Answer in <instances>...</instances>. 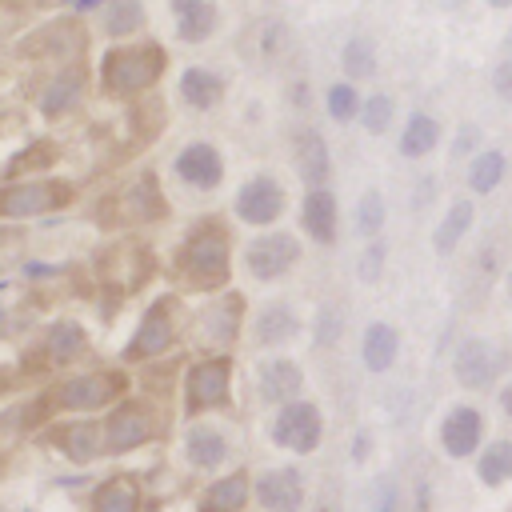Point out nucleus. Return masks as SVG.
Wrapping results in <instances>:
<instances>
[{
    "mask_svg": "<svg viewBox=\"0 0 512 512\" xmlns=\"http://www.w3.org/2000/svg\"><path fill=\"white\" fill-rule=\"evenodd\" d=\"M128 196H132V216H160V208H164V204H160V196H156L152 176H144Z\"/></svg>",
    "mask_w": 512,
    "mask_h": 512,
    "instance_id": "f704fd0d",
    "label": "nucleus"
},
{
    "mask_svg": "<svg viewBox=\"0 0 512 512\" xmlns=\"http://www.w3.org/2000/svg\"><path fill=\"white\" fill-rule=\"evenodd\" d=\"M256 336H260L264 344H284L288 336H296V320H292V312H288L284 304L264 308L260 320H256Z\"/></svg>",
    "mask_w": 512,
    "mask_h": 512,
    "instance_id": "bb28decb",
    "label": "nucleus"
},
{
    "mask_svg": "<svg viewBox=\"0 0 512 512\" xmlns=\"http://www.w3.org/2000/svg\"><path fill=\"white\" fill-rule=\"evenodd\" d=\"M468 220H472V204H452L448 208V216H444V224L436 228V248L440 252H452L456 248V240L464 236V228H468Z\"/></svg>",
    "mask_w": 512,
    "mask_h": 512,
    "instance_id": "2f4dec72",
    "label": "nucleus"
},
{
    "mask_svg": "<svg viewBox=\"0 0 512 512\" xmlns=\"http://www.w3.org/2000/svg\"><path fill=\"white\" fill-rule=\"evenodd\" d=\"M228 396V360L216 356V360H204L188 372V408H212Z\"/></svg>",
    "mask_w": 512,
    "mask_h": 512,
    "instance_id": "9b49d317",
    "label": "nucleus"
},
{
    "mask_svg": "<svg viewBox=\"0 0 512 512\" xmlns=\"http://www.w3.org/2000/svg\"><path fill=\"white\" fill-rule=\"evenodd\" d=\"M120 376H112V372H88V376H72V380H64L60 388H56V404L60 408H100V404H108L116 392H120Z\"/></svg>",
    "mask_w": 512,
    "mask_h": 512,
    "instance_id": "0eeeda50",
    "label": "nucleus"
},
{
    "mask_svg": "<svg viewBox=\"0 0 512 512\" xmlns=\"http://www.w3.org/2000/svg\"><path fill=\"white\" fill-rule=\"evenodd\" d=\"M300 216H304V228H308L320 244H328V240L336 236V200H332L328 188H312V192L304 196Z\"/></svg>",
    "mask_w": 512,
    "mask_h": 512,
    "instance_id": "2eb2a0df",
    "label": "nucleus"
},
{
    "mask_svg": "<svg viewBox=\"0 0 512 512\" xmlns=\"http://www.w3.org/2000/svg\"><path fill=\"white\" fill-rule=\"evenodd\" d=\"M488 4H496V8H504V4H512V0H488Z\"/></svg>",
    "mask_w": 512,
    "mask_h": 512,
    "instance_id": "de8ad7c7",
    "label": "nucleus"
},
{
    "mask_svg": "<svg viewBox=\"0 0 512 512\" xmlns=\"http://www.w3.org/2000/svg\"><path fill=\"white\" fill-rule=\"evenodd\" d=\"M244 500H248V476L236 472V476L216 480V484L200 496V512H240Z\"/></svg>",
    "mask_w": 512,
    "mask_h": 512,
    "instance_id": "dca6fc26",
    "label": "nucleus"
},
{
    "mask_svg": "<svg viewBox=\"0 0 512 512\" xmlns=\"http://www.w3.org/2000/svg\"><path fill=\"white\" fill-rule=\"evenodd\" d=\"M56 444L64 448V456L68 460H92L96 452H100V428L92 424V420H76V424H64L60 432H56Z\"/></svg>",
    "mask_w": 512,
    "mask_h": 512,
    "instance_id": "f3484780",
    "label": "nucleus"
},
{
    "mask_svg": "<svg viewBox=\"0 0 512 512\" xmlns=\"http://www.w3.org/2000/svg\"><path fill=\"white\" fill-rule=\"evenodd\" d=\"M440 444H444L448 456H468L480 444V412L476 408H456L440 428Z\"/></svg>",
    "mask_w": 512,
    "mask_h": 512,
    "instance_id": "4468645a",
    "label": "nucleus"
},
{
    "mask_svg": "<svg viewBox=\"0 0 512 512\" xmlns=\"http://www.w3.org/2000/svg\"><path fill=\"white\" fill-rule=\"evenodd\" d=\"M500 176H504V156H500V152H484V156H476L472 168H468L472 192H492Z\"/></svg>",
    "mask_w": 512,
    "mask_h": 512,
    "instance_id": "7c9ffc66",
    "label": "nucleus"
},
{
    "mask_svg": "<svg viewBox=\"0 0 512 512\" xmlns=\"http://www.w3.org/2000/svg\"><path fill=\"white\" fill-rule=\"evenodd\" d=\"M500 404H504V412H508V416H512V384H508V388H504V396H500Z\"/></svg>",
    "mask_w": 512,
    "mask_h": 512,
    "instance_id": "c03bdc74",
    "label": "nucleus"
},
{
    "mask_svg": "<svg viewBox=\"0 0 512 512\" xmlns=\"http://www.w3.org/2000/svg\"><path fill=\"white\" fill-rule=\"evenodd\" d=\"M292 264H296V240L288 232H268V236L248 244V268L260 280H272V276L288 272Z\"/></svg>",
    "mask_w": 512,
    "mask_h": 512,
    "instance_id": "1a4fd4ad",
    "label": "nucleus"
},
{
    "mask_svg": "<svg viewBox=\"0 0 512 512\" xmlns=\"http://www.w3.org/2000/svg\"><path fill=\"white\" fill-rule=\"evenodd\" d=\"M300 176L308 184H316V188L328 176V148H324V140L316 132H304L300 136Z\"/></svg>",
    "mask_w": 512,
    "mask_h": 512,
    "instance_id": "b1692460",
    "label": "nucleus"
},
{
    "mask_svg": "<svg viewBox=\"0 0 512 512\" xmlns=\"http://www.w3.org/2000/svg\"><path fill=\"white\" fill-rule=\"evenodd\" d=\"M388 116H392V100L388 96H368V104H364V128L368 132H384L388 128Z\"/></svg>",
    "mask_w": 512,
    "mask_h": 512,
    "instance_id": "4c0bfd02",
    "label": "nucleus"
},
{
    "mask_svg": "<svg viewBox=\"0 0 512 512\" xmlns=\"http://www.w3.org/2000/svg\"><path fill=\"white\" fill-rule=\"evenodd\" d=\"M504 356H500V348H492L488 340H464L460 348H456V380L460 384H468V388H484L488 380H496V372H504Z\"/></svg>",
    "mask_w": 512,
    "mask_h": 512,
    "instance_id": "423d86ee",
    "label": "nucleus"
},
{
    "mask_svg": "<svg viewBox=\"0 0 512 512\" xmlns=\"http://www.w3.org/2000/svg\"><path fill=\"white\" fill-rule=\"evenodd\" d=\"M272 440L292 452H312L320 444V412L312 404H288L272 424Z\"/></svg>",
    "mask_w": 512,
    "mask_h": 512,
    "instance_id": "20e7f679",
    "label": "nucleus"
},
{
    "mask_svg": "<svg viewBox=\"0 0 512 512\" xmlns=\"http://www.w3.org/2000/svg\"><path fill=\"white\" fill-rule=\"evenodd\" d=\"M164 68V52L156 44H132V48H116L104 56V84L116 96H132L144 92Z\"/></svg>",
    "mask_w": 512,
    "mask_h": 512,
    "instance_id": "f257e3e1",
    "label": "nucleus"
},
{
    "mask_svg": "<svg viewBox=\"0 0 512 512\" xmlns=\"http://www.w3.org/2000/svg\"><path fill=\"white\" fill-rule=\"evenodd\" d=\"M72 4H76V8H92L96 0H72Z\"/></svg>",
    "mask_w": 512,
    "mask_h": 512,
    "instance_id": "49530a36",
    "label": "nucleus"
},
{
    "mask_svg": "<svg viewBox=\"0 0 512 512\" xmlns=\"http://www.w3.org/2000/svg\"><path fill=\"white\" fill-rule=\"evenodd\" d=\"M344 68H348L352 76H368V72H372V44H368V40H352V44L344 48Z\"/></svg>",
    "mask_w": 512,
    "mask_h": 512,
    "instance_id": "e433bc0d",
    "label": "nucleus"
},
{
    "mask_svg": "<svg viewBox=\"0 0 512 512\" xmlns=\"http://www.w3.org/2000/svg\"><path fill=\"white\" fill-rule=\"evenodd\" d=\"M396 328H388V324H372L368 332H364V364L372 368V372H384L392 360H396Z\"/></svg>",
    "mask_w": 512,
    "mask_h": 512,
    "instance_id": "412c9836",
    "label": "nucleus"
},
{
    "mask_svg": "<svg viewBox=\"0 0 512 512\" xmlns=\"http://www.w3.org/2000/svg\"><path fill=\"white\" fill-rule=\"evenodd\" d=\"M508 44H512V36H508Z\"/></svg>",
    "mask_w": 512,
    "mask_h": 512,
    "instance_id": "09e8293b",
    "label": "nucleus"
},
{
    "mask_svg": "<svg viewBox=\"0 0 512 512\" xmlns=\"http://www.w3.org/2000/svg\"><path fill=\"white\" fill-rule=\"evenodd\" d=\"M380 260H384V248H380V244L368 248L364 260H360V276H364V280H376V276H380Z\"/></svg>",
    "mask_w": 512,
    "mask_h": 512,
    "instance_id": "a19ab883",
    "label": "nucleus"
},
{
    "mask_svg": "<svg viewBox=\"0 0 512 512\" xmlns=\"http://www.w3.org/2000/svg\"><path fill=\"white\" fill-rule=\"evenodd\" d=\"M492 84H496V92H500L504 100H512V60H504V64L496 68V76H492Z\"/></svg>",
    "mask_w": 512,
    "mask_h": 512,
    "instance_id": "79ce46f5",
    "label": "nucleus"
},
{
    "mask_svg": "<svg viewBox=\"0 0 512 512\" xmlns=\"http://www.w3.org/2000/svg\"><path fill=\"white\" fill-rule=\"evenodd\" d=\"M176 172H180V180H188V184H196V188H212V184H220V156H216V148H208V144H188L180 156H176Z\"/></svg>",
    "mask_w": 512,
    "mask_h": 512,
    "instance_id": "ddd939ff",
    "label": "nucleus"
},
{
    "mask_svg": "<svg viewBox=\"0 0 512 512\" xmlns=\"http://www.w3.org/2000/svg\"><path fill=\"white\" fill-rule=\"evenodd\" d=\"M140 20H144V12H140L136 0H112V12H108V32H112V36H128V32H136Z\"/></svg>",
    "mask_w": 512,
    "mask_h": 512,
    "instance_id": "72a5a7b5",
    "label": "nucleus"
},
{
    "mask_svg": "<svg viewBox=\"0 0 512 512\" xmlns=\"http://www.w3.org/2000/svg\"><path fill=\"white\" fill-rule=\"evenodd\" d=\"M40 156H56V148H52V144H36V148H28L24 156H16L12 172H24V168H36V164H48V160H40Z\"/></svg>",
    "mask_w": 512,
    "mask_h": 512,
    "instance_id": "ea45409f",
    "label": "nucleus"
},
{
    "mask_svg": "<svg viewBox=\"0 0 512 512\" xmlns=\"http://www.w3.org/2000/svg\"><path fill=\"white\" fill-rule=\"evenodd\" d=\"M180 96H184L192 108H212V104L220 100V80H216L212 72H204V68H188V72L180 76Z\"/></svg>",
    "mask_w": 512,
    "mask_h": 512,
    "instance_id": "5701e85b",
    "label": "nucleus"
},
{
    "mask_svg": "<svg viewBox=\"0 0 512 512\" xmlns=\"http://www.w3.org/2000/svg\"><path fill=\"white\" fill-rule=\"evenodd\" d=\"M280 208H284L280 184L268 180V176L248 180V184L240 188V196H236V212H240V220H248V224H272V220L280 216Z\"/></svg>",
    "mask_w": 512,
    "mask_h": 512,
    "instance_id": "9d476101",
    "label": "nucleus"
},
{
    "mask_svg": "<svg viewBox=\"0 0 512 512\" xmlns=\"http://www.w3.org/2000/svg\"><path fill=\"white\" fill-rule=\"evenodd\" d=\"M328 112H332L336 120H348V116L356 112V92H352L348 84H336V88L328 92Z\"/></svg>",
    "mask_w": 512,
    "mask_h": 512,
    "instance_id": "58836bf2",
    "label": "nucleus"
},
{
    "mask_svg": "<svg viewBox=\"0 0 512 512\" xmlns=\"http://www.w3.org/2000/svg\"><path fill=\"white\" fill-rule=\"evenodd\" d=\"M72 188L68 184H16L0 188V216H36L56 204H68Z\"/></svg>",
    "mask_w": 512,
    "mask_h": 512,
    "instance_id": "39448f33",
    "label": "nucleus"
},
{
    "mask_svg": "<svg viewBox=\"0 0 512 512\" xmlns=\"http://www.w3.org/2000/svg\"><path fill=\"white\" fill-rule=\"evenodd\" d=\"M376 512H396V492H392V488H380V504H376Z\"/></svg>",
    "mask_w": 512,
    "mask_h": 512,
    "instance_id": "37998d69",
    "label": "nucleus"
},
{
    "mask_svg": "<svg viewBox=\"0 0 512 512\" xmlns=\"http://www.w3.org/2000/svg\"><path fill=\"white\" fill-rule=\"evenodd\" d=\"M512 476V440H496L484 456H480V480L484 484H500Z\"/></svg>",
    "mask_w": 512,
    "mask_h": 512,
    "instance_id": "c756f323",
    "label": "nucleus"
},
{
    "mask_svg": "<svg viewBox=\"0 0 512 512\" xmlns=\"http://www.w3.org/2000/svg\"><path fill=\"white\" fill-rule=\"evenodd\" d=\"M172 12H176V24H180V36L184 40H204L216 24V12L208 0H172Z\"/></svg>",
    "mask_w": 512,
    "mask_h": 512,
    "instance_id": "6ab92c4d",
    "label": "nucleus"
},
{
    "mask_svg": "<svg viewBox=\"0 0 512 512\" xmlns=\"http://www.w3.org/2000/svg\"><path fill=\"white\" fill-rule=\"evenodd\" d=\"M84 44V36L68 24V20H60V24H52V28H40L28 44H24V52H76Z\"/></svg>",
    "mask_w": 512,
    "mask_h": 512,
    "instance_id": "4be33fe9",
    "label": "nucleus"
},
{
    "mask_svg": "<svg viewBox=\"0 0 512 512\" xmlns=\"http://www.w3.org/2000/svg\"><path fill=\"white\" fill-rule=\"evenodd\" d=\"M180 276L196 288H216L228 276V240L220 228H200L180 252Z\"/></svg>",
    "mask_w": 512,
    "mask_h": 512,
    "instance_id": "f03ea898",
    "label": "nucleus"
},
{
    "mask_svg": "<svg viewBox=\"0 0 512 512\" xmlns=\"http://www.w3.org/2000/svg\"><path fill=\"white\" fill-rule=\"evenodd\" d=\"M232 316H240V300H236V296H224V300L204 316V320H212V324H208V336H212V340H228V336L236 332V320H232Z\"/></svg>",
    "mask_w": 512,
    "mask_h": 512,
    "instance_id": "473e14b6",
    "label": "nucleus"
},
{
    "mask_svg": "<svg viewBox=\"0 0 512 512\" xmlns=\"http://www.w3.org/2000/svg\"><path fill=\"white\" fill-rule=\"evenodd\" d=\"M8 384H12V372H8V368H0V392H4Z\"/></svg>",
    "mask_w": 512,
    "mask_h": 512,
    "instance_id": "a18cd8bd",
    "label": "nucleus"
},
{
    "mask_svg": "<svg viewBox=\"0 0 512 512\" xmlns=\"http://www.w3.org/2000/svg\"><path fill=\"white\" fill-rule=\"evenodd\" d=\"M356 224H360V232H376V228L384 224V200H380V192H368V196L360 200Z\"/></svg>",
    "mask_w": 512,
    "mask_h": 512,
    "instance_id": "c9c22d12",
    "label": "nucleus"
},
{
    "mask_svg": "<svg viewBox=\"0 0 512 512\" xmlns=\"http://www.w3.org/2000/svg\"><path fill=\"white\" fill-rule=\"evenodd\" d=\"M80 88H84V72H76V68H68L60 80H52L48 84V92H44V100H40V108L48 112V116H56V112H64L76 96H80Z\"/></svg>",
    "mask_w": 512,
    "mask_h": 512,
    "instance_id": "a878e982",
    "label": "nucleus"
},
{
    "mask_svg": "<svg viewBox=\"0 0 512 512\" xmlns=\"http://www.w3.org/2000/svg\"><path fill=\"white\" fill-rule=\"evenodd\" d=\"M48 352H52L56 360H76V356L84 352V332H80V324L56 320V324L48 328Z\"/></svg>",
    "mask_w": 512,
    "mask_h": 512,
    "instance_id": "cd10ccee",
    "label": "nucleus"
},
{
    "mask_svg": "<svg viewBox=\"0 0 512 512\" xmlns=\"http://www.w3.org/2000/svg\"><path fill=\"white\" fill-rule=\"evenodd\" d=\"M432 144H436V120L412 116L408 128H404V136H400V152L404 156H424V152H432Z\"/></svg>",
    "mask_w": 512,
    "mask_h": 512,
    "instance_id": "c85d7f7f",
    "label": "nucleus"
},
{
    "mask_svg": "<svg viewBox=\"0 0 512 512\" xmlns=\"http://www.w3.org/2000/svg\"><path fill=\"white\" fill-rule=\"evenodd\" d=\"M96 512H136L140 508V488L132 476H112L96 488V500H92Z\"/></svg>",
    "mask_w": 512,
    "mask_h": 512,
    "instance_id": "a211bd4d",
    "label": "nucleus"
},
{
    "mask_svg": "<svg viewBox=\"0 0 512 512\" xmlns=\"http://www.w3.org/2000/svg\"><path fill=\"white\" fill-rule=\"evenodd\" d=\"M184 448H188V460H192L196 468H216V464L228 456V444H224V436H220L216 428H204V424L188 432Z\"/></svg>",
    "mask_w": 512,
    "mask_h": 512,
    "instance_id": "aec40b11",
    "label": "nucleus"
},
{
    "mask_svg": "<svg viewBox=\"0 0 512 512\" xmlns=\"http://www.w3.org/2000/svg\"><path fill=\"white\" fill-rule=\"evenodd\" d=\"M256 500H260L268 512H296V508H300V500H304L300 472H292V468L264 472V476L256 480Z\"/></svg>",
    "mask_w": 512,
    "mask_h": 512,
    "instance_id": "f8f14e48",
    "label": "nucleus"
},
{
    "mask_svg": "<svg viewBox=\"0 0 512 512\" xmlns=\"http://www.w3.org/2000/svg\"><path fill=\"white\" fill-rule=\"evenodd\" d=\"M168 312H172V300L164 296V300H156L152 308H148V316H144V324H140V332L132 336V344L124 348V356L128 360H148V356H160V352H168V344H172V320H168Z\"/></svg>",
    "mask_w": 512,
    "mask_h": 512,
    "instance_id": "6e6552de",
    "label": "nucleus"
},
{
    "mask_svg": "<svg viewBox=\"0 0 512 512\" xmlns=\"http://www.w3.org/2000/svg\"><path fill=\"white\" fill-rule=\"evenodd\" d=\"M300 392V368L288 364V360H272L264 368V396L272 400H292Z\"/></svg>",
    "mask_w": 512,
    "mask_h": 512,
    "instance_id": "393cba45",
    "label": "nucleus"
},
{
    "mask_svg": "<svg viewBox=\"0 0 512 512\" xmlns=\"http://www.w3.org/2000/svg\"><path fill=\"white\" fill-rule=\"evenodd\" d=\"M152 436V408L144 400H128L120 404L112 416H108V428H104V440L112 452H128L136 444H144Z\"/></svg>",
    "mask_w": 512,
    "mask_h": 512,
    "instance_id": "7ed1b4c3",
    "label": "nucleus"
}]
</instances>
